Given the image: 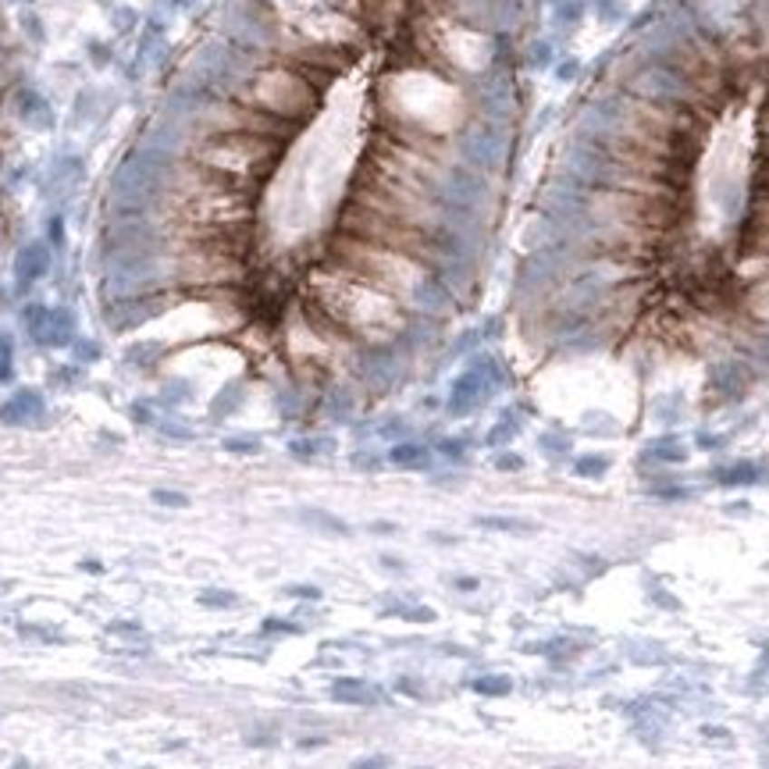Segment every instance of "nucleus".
I'll use <instances>...</instances> for the list:
<instances>
[{
  "label": "nucleus",
  "instance_id": "f257e3e1",
  "mask_svg": "<svg viewBox=\"0 0 769 769\" xmlns=\"http://www.w3.org/2000/svg\"><path fill=\"white\" fill-rule=\"evenodd\" d=\"M299 292L314 299L338 328L360 346H392L410 325V307L399 303L392 292L367 282L356 271H346L321 257L317 264L303 268Z\"/></svg>",
  "mask_w": 769,
  "mask_h": 769
},
{
  "label": "nucleus",
  "instance_id": "f03ea898",
  "mask_svg": "<svg viewBox=\"0 0 769 769\" xmlns=\"http://www.w3.org/2000/svg\"><path fill=\"white\" fill-rule=\"evenodd\" d=\"M286 150L288 143L275 140V136H264L253 129H225V132L192 136L186 157L196 161L203 171L239 186V190L260 192L282 168Z\"/></svg>",
  "mask_w": 769,
  "mask_h": 769
},
{
  "label": "nucleus",
  "instance_id": "7ed1b4c3",
  "mask_svg": "<svg viewBox=\"0 0 769 769\" xmlns=\"http://www.w3.org/2000/svg\"><path fill=\"white\" fill-rule=\"evenodd\" d=\"M232 96L253 111H264V114L288 122V125H299V129H307V122L321 111V100H325V93L314 83H307L286 57H275V54L268 61H260Z\"/></svg>",
  "mask_w": 769,
  "mask_h": 769
},
{
  "label": "nucleus",
  "instance_id": "20e7f679",
  "mask_svg": "<svg viewBox=\"0 0 769 769\" xmlns=\"http://www.w3.org/2000/svg\"><path fill=\"white\" fill-rule=\"evenodd\" d=\"M510 153H513L510 125L474 114L456 129V161L481 175H499L510 164Z\"/></svg>",
  "mask_w": 769,
  "mask_h": 769
},
{
  "label": "nucleus",
  "instance_id": "39448f33",
  "mask_svg": "<svg viewBox=\"0 0 769 769\" xmlns=\"http://www.w3.org/2000/svg\"><path fill=\"white\" fill-rule=\"evenodd\" d=\"M40 414H47V406H44V395L36 388H22L7 403H0V421L4 424H36Z\"/></svg>",
  "mask_w": 769,
  "mask_h": 769
},
{
  "label": "nucleus",
  "instance_id": "423d86ee",
  "mask_svg": "<svg viewBox=\"0 0 769 769\" xmlns=\"http://www.w3.org/2000/svg\"><path fill=\"white\" fill-rule=\"evenodd\" d=\"M36 342H44L50 349H57V346H72L75 342V314L72 310H64V307H54L47 310V317H44V325L33 332Z\"/></svg>",
  "mask_w": 769,
  "mask_h": 769
},
{
  "label": "nucleus",
  "instance_id": "0eeeda50",
  "mask_svg": "<svg viewBox=\"0 0 769 769\" xmlns=\"http://www.w3.org/2000/svg\"><path fill=\"white\" fill-rule=\"evenodd\" d=\"M47 271H50V249L44 242H25V246L18 249V257H15V275H18V282H22V286H33V282H40Z\"/></svg>",
  "mask_w": 769,
  "mask_h": 769
},
{
  "label": "nucleus",
  "instance_id": "6e6552de",
  "mask_svg": "<svg viewBox=\"0 0 769 769\" xmlns=\"http://www.w3.org/2000/svg\"><path fill=\"white\" fill-rule=\"evenodd\" d=\"M332 698L346 702V706H375V702H382V687H375L360 677H338L332 684Z\"/></svg>",
  "mask_w": 769,
  "mask_h": 769
},
{
  "label": "nucleus",
  "instance_id": "1a4fd4ad",
  "mask_svg": "<svg viewBox=\"0 0 769 769\" xmlns=\"http://www.w3.org/2000/svg\"><path fill=\"white\" fill-rule=\"evenodd\" d=\"M641 467H648V463H659V467H677V463H687V445H680V438L677 434H663V438H656L645 453H641V460H638Z\"/></svg>",
  "mask_w": 769,
  "mask_h": 769
},
{
  "label": "nucleus",
  "instance_id": "9d476101",
  "mask_svg": "<svg viewBox=\"0 0 769 769\" xmlns=\"http://www.w3.org/2000/svg\"><path fill=\"white\" fill-rule=\"evenodd\" d=\"M388 463L403 467V471H428L432 467V449L424 442H414V438H403L388 449Z\"/></svg>",
  "mask_w": 769,
  "mask_h": 769
},
{
  "label": "nucleus",
  "instance_id": "9b49d317",
  "mask_svg": "<svg viewBox=\"0 0 769 769\" xmlns=\"http://www.w3.org/2000/svg\"><path fill=\"white\" fill-rule=\"evenodd\" d=\"M763 478L755 463H734V467H713V481L723 488H741V484H755Z\"/></svg>",
  "mask_w": 769,
  "mask_h": 769
},
{
  "label": "nucleus",
  "instance_id": "f8f14e48",
  "mask_svg": "<svg viewBox=\"0 0 769 769\" xmlns=\"http://www.w3.org/2000/svg\"><path fill=\"white\" fill-rule=\"evenodd\" d=\"M18 114H22L29 125H36V129H50V125H54V114H50L47 100L36 93L18 96Z\"/></svg>",
  "mask_w": 769,
  "mask_h": 769
},
{
  "label": "nucleus",
  "instance_id": "ddd939ff",
  "mask_svg": "<svg viewBox=\"0 0 769 769\" xmlns=\"http://www.w3.org/2000/svg\"><path fill=\"white\" fill-rule=\"evenodd\" d=\"M609 467H613V460L602 456V453H584V456H574V463H570L574 478H584V481H602L609 474Z\"/></svg>",
  "mask_w": 769,
  "mask_h": 769
},
{
  "label": "nucleus",
  "instance_id": "4468645a",
  "mask_svg": "<svg viewBox=\"0 0 769 769\" xmlns=\"http://www.w3.org/2000/svg\"><path fill=\"white\" fill-rule=\"evenodd\" d=\"M299 521L303 524H310L314 531H325V534H338V538H346L349 534V524L346 521H338L336 513H328V510H299Z\"/></svg>",
  "mask_w": 769,
  "mask_h": 769
},
{
  "label": "nucleus",
  "instance_id": "2eb2a0df",
  "mask_svg": "<svg viewBox=\"0 0 769 769\" xmlns=\"http://www.w3.org/2000/svg\"><path fill=\"white\" fill-rule=\"evenodd\" d=\"M478 528L506 531V534H534V524L521 521V517H478Z\"/></svg>",
  "mask_w": 769,
  "mask_h": 769
},
{
  "label": "nucleus",
  "instance_id": "dca6fc26",
  "mask_svg": "<svg viewBox=\"0 0 769 769\" xmlns=\"http://www.w3.org/2000/svg\"><path fill=\"white\" fill-rule=\"evenodd\" d=\"M471 687H474L478 695H484V698H506V695L513 691V680H510V677H478Z\"/></svg>",
  "mask_w": 769,
  "mask_h": 769
},
{
  "label": "nucleus",
  "instance_id": "f3484780",
  "mask_svg": "<svg viewBox=\"0 0 769 769\" xmlns=\"http://www.w3.org/2000/svg\"><path fill=\"white\" fill-rule=\"evenodd\" d=\"M648 495L652 499H663V502H680V499H695L691 488L684 484H673V481H659V484H648Z\"/></svg>",
  "mask_w": 769,
  "mask_h": 769
},
{
  "label": "nucleus",
  "instance_id": "a211bd4d",
  "mask_svg": "<svg viewBox=\"0 0 769 769\" xmlns=\"http://www.w3.org/2000/svg\"><path fill=\"white\" fill-rule=\"evenodd\" d=\"M239 403H242V384H229V388L214 399V406H210V410H214V417H229Z\"/></svg>",
  "mask_w": 769,
  "mask_h": 769
},
{
  "label": "nucleus",
  "instance_id": "6ab92c4d",
  "mask_svg": "<svg viewBox=\"0 0 769 769\" xmlns=\"http://www.w3.org/2000/svg\"><path fill=\"white\" fill-rule=\"evenodd\" d=\"M538 445H541V453H549V456H556V460L574 453V442H570L567 434H541V442H538Z\"/></svg>",
  "mask_w": 769,
  "mask_h": 769
},
{
  "label": "nucleus",
  "instance_id": "aec40b11",
  "mask_svg": "<svg viewBox=\"0 0 769 769\" xmlns=\"http://www.w3.org/2000/svg\"><path fill=\"white\" fill-rule=\"evenodd\" d=\"M595 15H599V22L617 25V22H624L627 7L620 4V0H595Z\"/></svg>",
  "mask_w": 769,
  "mask_h": 769
},
{
  "label": "nucleus",
  "instance_id": "412c9836",
  "mask_svg": "<svg viewBox=\"0 0 769 769\" xmlns=\"http://www.w3.org/2000/svg\"><path fill=\"white\" fill-rule=\"evenodd\" d=\"M288 449H292V456H299V460H314L317 453L328 449V442H325V438H296Z\"/></svg>",
  "mask_w": 769,
  "mask_h": 769
},
{
  "label": "nucleus",
  "instance_id": "4be33fe9",
  "mask_svg": "<svg viewBox=\"0 0 769 769\" xmlns=\"http://www.w3.org/2000/svg\"><path fill=\"white\" fill-rule=\"evenodd\" d=\"M517 432H521V424H517L513 417H502V421H499V424L488 432V438H484V442H488V445H506L510 438H517Z\"/></svg>",
  "mask_w": 769,
  "mask_h": 769
},
{
  "label": "nucleus",
  "instance_id": "5701e85b",
  "mask_svg": "<svg viewBox=\"0 0 769 769\" xmlns=\"http://www.w3.org/2000/svg\"><path fill=\"white\" fill-rule=\"evenodd\" d=\"M528 61L534 64V68H549V64H556V50H552L549 40H534V44H531Z\"/></svg>",
  "mask_w": 769,
  "mask_h": 769
},
{
  "label": "nucleus",
  "instance_id": "b1692460",
  "mask_svg": "<svg viewBox=\"0 0 769 769\" xmlns=\"http://www.w3.org/2000/svg\"><path fill=\"white\" fill-rule=\"evenodd\" d=\"M574 563L577 567H584V577H588V580H591V577H602L609 570V563L599 560V556H591V552H574Z\"/></svg>",
  "mask_w": 769,
  "mask_h": 769
},
{
  "label": "nucleus",
  "instance_id": "393cba45",
  "mask_svg": "<svg viewBox=\"0 0 769 769\" xmlns=\"http://www.w3.org/2000/svg\"><path fill=\"white\" fill-rule=\"evenodd\" d=\"M15 346H11V338L0 332V382H7L11 378V371H15Z\"/></svg>",
  "mask_w": 769,
  "mask_h": 769
},
{
  "label": "nucleus",
  "instance_id": "a878e982",
  "mask_svg": "<svg viewBox=\"0 0 769 769\" xmlns=\"http://www.w3.org/2000/svg\"><path fill=\"white\" fill-rule=\"evenodd\" d=\"M153 502H157V506H171V510H186V506H190V495H182V492H164V488H157V492H153Z\"/></svg>",
  "mask_w": 769,
  "mask_h": 769
},
{
  "label": "nucleus",
  "instance_id": "bb28decb",
  "mask_svg": "<svg viewBox=\"0 0 769 769\" xmlns=\"http://www.w3.org/2000/svg\"><path fill=\"white\" fill-rule=\"evenodd\" d=\"M225 449L229 453H260V438L257 434H236V438L225 442Z\"/></svg>",
  "mask_w": 769,
  "mask_h": 769
},
{
  "label": "nucleus",
  "instance_id": "cd10ccee",
  "mask_svg": "<svg viewBox=\"0 0 769 769\" xmlns=\"http://www.w3.org/2000/svg\"><path fill=\"white\" fill-rule=\"evenodd\" d=\"M388 617H403V620H414V624H432L434 613L428 606H414V609H406V606H399L395 613H388Z\"/></svg>",
  "mask_w": 769,
  "mask_h": 769
},
{
  "label": "nucleus",
  "instance_id": "c85d7f7f",
  "mask_svg": "<svg viewBox=\"0 0 769 769\" xmlns=\"http://www.w3.org/2000/svg\"><path fill=\"white\" fill-rule=\"evenodd\" d=\"M434 449H438L445 460H453V463H460V460H463V453H467V445H463L460 438H442Z\"/></svg>",
  "mask_w": 769,
  "mask_h": 769
},
{
  "label": "nucleus",
  "instance_id": "c756f323",
  "mask_svg": "<svg viewBox=\"0 0 769 769\" xmlns=\"http://www.w3.org/2000/svg\"><path fill=\"white\" fill-rule=\"evenodd\" d=\"M495 471H502V474H521V471H524V456L502 453V456H495Z\"/></svg>",
  "mask_w": 769,
  "mask_h": 769
},
{
  "label": "nucleus",
  "instance_id": "7c9ffc66",
  "mask_svg": "<svg viewBox=\"0 0 769 769\" xmlns=\"http://www.w3.org/2000/svg\"><path fill=\"white\" fill-rule=\"evenodd\" d=\"M200 602H203V606H218V609H221V606H236L239 599H236L232 591H214V588H210V591H203V595H200Z\"/></svg>",
  "mask_w": 769,
  "mask_h": 769
},
{
  "label": "nucleus",
  "instance_id": "2f4dec72",
  "mask_svg": "<svg viewBox=\"0 0 769 769\" xmlns=\"http://www.w3.org/2000/svg\"><path fill=\"white\" fill-rule=\"evenodd\" d=\"M556 75H560L563 83H574L577 75H580V61H570V57L560 61V64H556Z\"/></svg>",
  "mask_w": 769,
  "mask_h": 769
},
{
  "label": "nucleus",
  "instance_id": "473e14b6",
  "mask_svg": "<svg viewBox=\"0 0 769 769\" xmlns=\"http://www.w3.org/2000/svg\"><path fill=\"white\" fill-rule=\"evenodd\" d=\"M648 599H652L656 606H663V609H673V613L680 609V599H673L670 591H663V588H659V591H648Z\"/></svg>",
  "mask_w": 769,
  "mask_h": 769
},
{
  "label": "nucleus",
  "instance_id": "72a5a7b5",
  "mask_svg": "<svg viewBox=\"0 0 769 769\" xmlns=\"http://www.w3.org/2000/svg\"><path fill=\"white\" fill-rule=\"evenodd\" d=\"M353 467H367V471H378V467H382V456H375V453H356V456H353Z\"/></svg>",
  "mask_w": 769,
  "mask_h": 769
},
{
  "label": "nucleus",
  "instance_id": "f704fd0d",
  "mask_svg": "<svg viewBox=\"0 0 769 769\" xmlns=\"http://www.w3.org/2000/svg\"><path fill=\"white\" fill-rule=\"evenodd\" d=\"M96 353H100V349H96V342H75V356H79V360H86V364H93V360H96Z\"/></svg>",
  "mask_w": 769,
  "mask_h": 769
},
{
  "label": "nucleus",
  "instance_id": "c9c22d12",
  "mask_svg": "<svg viewBox=\"0 0 769 769\" xmlns=\"http://www.w3.org/2000/svg\"><path fill=\"white\" fill-rule=\"evenodd\" d=\"M264 630H278V634H299L303 627L288 624V620H268V624H264Z\"/></svg>",
  "mask_w": 769,
  "mask_h": 769
},
{
  "label": "nucleus",
  "instance_id": "e433bc0d",
  "mask_svg": "<svg viewBox=\"0 0 769 769\" xmlns=\"http://www.w3.org/2000/svg\"><path fill=\"white\" fill-rule=\"evenodd\" d=\"M288 595H296V599H321V588H288Z\"/></svg>",
  "mask_w": 769,
  "mask_h": 769
},
{
  "label": "nucleus",
  "instance_id": "4c0bfd02",
  "mask_svg": "<svg viewBox=\"0 0 769 769\" xmlns=\"http://www.w3.org/2000/svg\"><path fill=\"white\" fill-rule=\"evenodd\" d=\"M456 588H460V591H478L481 580L478 577H456Z\"/></svg>",
  "mask_w": 769,
  "mask_h": 769
},
{
  "label": "nucleus",
  "instance_id": "58836bf2",
  "mask_svg": "<svg viewBox=\"0 0 769 769\" xmlns=\"http://www.w3.org/2000/svg\"><path fill=\"white\" fill-rule=\"evenodd\" d=\"M356 766H388V759H360Z\"/></svg>",
  "mask_w": 769,
  "mask_h": 769
},
{
  "label": "nucleus",
  "instance_id": "ea45409f",
  "mask_svg": "<svg viewBox=\"0 0 769 769\" xmlns=\"http://www.w3.org/2000/svg\"><path fill=\"white\" fill-rule=\"evenodd\" d=\"M371 531H378V534H392V531H395V524H371Z\"/></svg>",
  "mask_w": 769,
  "mask_h": 769
}]
</instances>
